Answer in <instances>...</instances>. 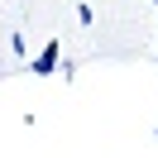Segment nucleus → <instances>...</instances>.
Segmentation results:
<instances>
[{
	"label": "nucleus",
	"instance_id": "nucleus-1",
	"mask_svg": "<svg viewBox=\"0 0 158 158\" xmlns=\"http://www.w3.org/2000/svg\"><path fill=\"white\" fill-rule=\"evenodd\" d=\"M34 72H39V77H48V72H58V43H48V48H43L39 58H34Z\"/></svg>",
	"mask_w": 158,
	"mask_h": 158
},
{
	"label": "nucleus",
	"instance_id": "nucleus-2",
	"mask_svg": "<svg viewBox=\"0 0 158 158\" xmlns=\"http://www.w3.org/2000/svg\"><path fill=\"white\" fill-rule=\"evenodd\" d=\"M148 5H153V10H158V0H148Z\"/></svg>",
	"mask_w": 158,
	"mask_h": 158
}]
</instances>
